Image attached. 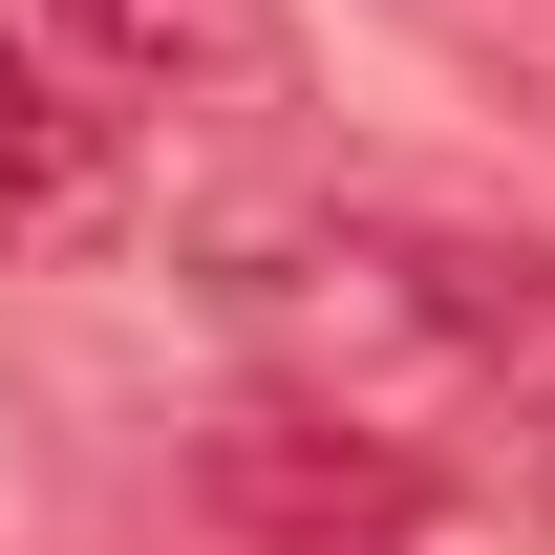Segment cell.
I'll use <instances>...</instances> for the list:
<instances>
[{
  "mask_svg": "<svg viewBox=\"0 0 555 555\" xmlns=\"http://www.w3.org/2000/svg\"><path fill=\"white\" fill-rule=\"evenodd\" d=\"M86 193H107V107H65L43 43H0V235H65Z\"/></svg>",
  "mask_w": 555,
  "mask_h": 555,
  "instance_id": "4",
  "label": "cell"
},
{
  "mask_svg": "<svg viewBox=\"0 0 555 555\" xmlns=\"http://www.w3.org/2000/svg\"><path fill=\"white\" fill-rule=\"evenodd\" d=\"M65 43L150 107H278L299 86V22L278 0H65Z\"/></svg>",
  "mask_w": 555,
  "mask_h": 555,
  "instance_id": "3",
  "label": "cell"
},
{
  "mask_svg": "<svg viewBox=\"0 0 555 555\" xmlns=\"http://www.w3.org/2000/svg\"><path fill=\"white\" fill-rule=\"evenodd\" d=\"M513 491H534V513H555V406H534V427H513Z\"/></svg>",
  "mask_w": 555,
  "mask_h": 555,
  "instance_id": "5",
  "label": "cell"
},
{
  "mask_svg": "<svg viewBox=\"0 0 555 555\" xmlns=\"http://www.w3.org/2000/svg\"><path fill=\"white\" fill-rule=\"evenodd\" d=\"M193 491L257 555H406L427 534V449H385V427H343V406H235L193 449Z\"/></svg>",
  "mask_w": 555,
  "mask_h": 555,
  "instance_id": "2",
  "label": "cell"
},
{
  "mask_svg": "<svg viewBox=\"0 0 555 555\" xmlns=\"http://www.w3.org/2000/svg\"><path fill=\"white\" fill-rule=\"evenodd\" d=\"M321 299L385 321V343L470 363V385H555V257L534 235H470V214H343L321 235Z\"/></svg>",
  "mask_w": 555,
  "mask_h": 555,
  "instance_id": "1",
  "label": "cell"
}]
</instances>
